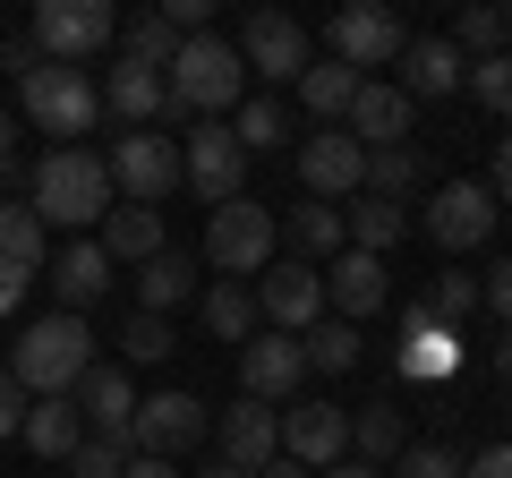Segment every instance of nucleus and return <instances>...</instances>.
Here are the masks:
<instances>
[{
	"mask_svg": "<svg viewBox=\"0 0 512 478\" xmlns=\"http://www.w3.org/2000/svg\"><path fill=\"white\" fill-rule=\"evenodd\" d=\"M111 205H120V197H111V171H103L94 146H52L35 163V222H43V231L60 222V231L86 239V222H103Z\"/></svg>",
	"mask_w": 512,
	"mask_h": 478,
	"instance_id": "f257e3e1",
	"label": "nucleus"
},
{
	"mask_svg": "<svg viewBox=\"0 0 512 478\" xmlns=\"http://www.w3.org/2000/svg\"><path fill=\"white\" fill-rule=\"evenodd\" d=\"M86 350H94L86 316H43V325L18 333V359H9V376H18L26 402H43V393H77V376L94 368Z\"/></svg>",
	"mask_w": 512,
	"mask_h": 478,
	"instance_id": "f03ea898",
	"label": "nucleus"
},
{
	"mask_svg": "<svg viewBox=\"0 0 512 478\" xmlns=\"http://www.w3.org/2000/svg\"><path fill=\"white\" fill-rule=\"evenodd\" d=\"M171 120H188V111H231L239 94H248V60H239V43H222V35H188L180 43V60H171Z\"/></svg>",
	"mask_w": 512,
	"mask_h": 478,
	"instance_id": "7ed1b4c3",
	"label": "nucleus"
},
{
	"mask_svg": "<svg viewBox=\"0 0 512 478\" xmlns=\"http://www.w3.org/2000/svg\"><path fill=\"white\" fill-rule=\"evenodd\" d=\"M26 43H35L52 69H86L94 52H111V43H120V9H111V0H35Z\"/></svg>",
	"mask_w": 512,
	"mask_h": 478,
	"instance_id": "20e7f679",
	"label": "nucleus"
},
{
	"mask_svg": "<svg viewBox=\"0 0 512 478\" xmlns=\"http://www.w3.org/2000/svg\"><path fill=\"white\" fill-rule=\"evenodd\" d=\"M274 248H282L274 205L231 197V205H214V214H205V265H214L222 282H231V274H265V265H274Z\"/></svg>",
	"mask_w": 512,
	"mask_h": 478,
	"instance_id": "39448f33",
	"label": "nucleus"
},
{
	"mask_svg": "<svg viewBox=\"0 0 512 478\" xmlns=\"http://www.w3.org/2000/svg\"><path fill=\"white\" fill-rule=\"evenodd\" d=\"M18 103H26V120H35L43 137L77 146V137L94 129V111H103V86H94L86 69H52V60H43L35 77H18Z\"/></svg>",
	"mask_w": 512,
	"mask_h": 478,
	"instance_id": "423d86ee",
	"label": "nucleus"
},
{
	"mask_svg": "<svg viewBox=\"0 0 512 478\" xmlns=\"http://www.w3.org/2000/svg\"><path fill=\"white\" fill-rule=\"evenodd\" d=\"M103 171H111V197L120 205H163L171 188H180V137L128 129V137H111Z\"/></svg>",
	"mask_w": 512,
	"mask_h": 478,
	"instance_id": "0eeeda50",
	"label": "nucleus"
},
{
	"mask_svg": "<svg viewBox=\"0 0 512 478\" xmlns=\"http://www.w3.org/2000/svg\"><path fill=\"white\" fill-rule=\"evenodd\" d=\"M248 299H256V316H265L274 333H308L316 316H325V274H316V265H299V257H274L265 274H256Z\"/></svg>",
	"mask_w": 512,
	"mask_h": 478,
	"instance_id": "6e6552de",
	"label": "nucleus"
},
{
	"mask_svg": "<svg viewBox=\"0 0 512 478\" xmlns=\"http://www.w3.org/2000/svg\"><path fill=\"white\" fill-rule=\"evenodd\" d=\"M180 180L197 188L205 205H231V197H248V154H239V137L222 129V120H205L197 137H180Z\"/></svg>",
	"mask_w": 512,
	"mask_h": 478,
	"instance_id": "1a4fd4ad",
	"label": "nucleus"
},
{
	"mask_svg": "<svg viewBox=\"0 0 512 478\" xmlns=\"http://www.w3.org/2000/svg\"><path fill=\"white\" fill-rule=\"evenodd\" d=\"M205 402L197 393H154V402H137V419H128V453H146V461H171L188 453V444H205Z\"/></svg>",
	"mask_w": 512,
	"mask_h": 478,
	"instance_id": "9d476101",
	"label": "nucleus"
},
{
	"mask_svg": "<svg viewBox=\"0 0 512 478\" xmlns=\"http://www.w3.org/2000/svg\"><path fill=\"white\" fill-rule=\"evenodd\" d=\"M239 60H248V77L299 86V77H308V26L282 18V9H256V18L239 26Z\"/></svg>",
	"mask_w": 512,
	"mask_h": 478,
	"instance_id": "9b49d317",
	"label": "nucleus"
},
{
	"mask_svg": "<svg viewBox=\"0 0 512 478\" xmlns=\"http://www.w3.org/2000/svg\"><path fill=\"white\" fill-rule=\"evenodd\" d=\"M299 385H308V350H299V333H256L248 350H239V393L248 402H299Z\"/></svg>",
	"mask_w": 512,
	"mask_h": 478,
	"instance_id": "f8f14e48",
	"label": "nucleus"
},
{
	"mask_svg": "<svg viewBox=\"0 0 512 478\" xmlns=\"http://www.w3.org/2000/svg\"><path fill=\"white\" fill-rule=\"evenodd\" d=\"M299 180H308L316 205L359 197V188H367V146H359L350 129H316V137H299Z\"/></svg>",
	"mask_w": 512,
	"mask_h": 478,
	"instance_id": "ddd939ff",
	"label": "nucleus"
},
{
	"mask_svg": "<svg viewBox=\"0 0 512 478\" xmlns=\"http://www.w3.org/2000/svg\"><path fill=\"white\" fill-rule=\"evenodd\" d=\"M282 453H291L299 470H333V461H350V410L342 402H291V410H282Z\"/></svg>",
	"mask_w": 512,
	"mask_h": 478,
	"instance_id": "4468645a",
	"label": "nucleus"
},
{
	"mask_svg": "<svg viewBox=\"0 0 512 478\" xmlns=\"http://www.w3.org/2000/svg\"><path fill=\"white\" fill-rule=\"evenodd\" d=\"M402 18L384 9V0H359V9H333V60L342 69H384V60H402Z\"/></svg>",
	"mask_w": 512,
	"mask_h": 478,
	"instance_id": "2eb2a0df",
	"label": "nucleus"
},
{
	"mask_svg": "<svg viewBox=\"0 0 512 478\" xmlns=\"http://www.w3.org/2000/svg\"><path fill=\"white\" fill-rule=\"evenodd\" d=\"M427 239H436V248H478V239H495V197L478 180H444L436 197H427Z\"/></svg>",
	"mask_w": 512,
	"mask_h": 478,
	"instance_id": "dca6fc26",
	"label": "nucleus"
},
{
	"mask_svg": "<svg viewBox=\"0 0 512 478\" xmlns=\"http://www.w3.org/2000/svg\"><path fill=\"white\" fill-rule=\"evenodd\" d=\"M384 299H393V282H384V257H359V248H342V257L325 265V308L342 316V325H367Z\"/></svg>",
	"mask_w": 512,
	"mask_h": 478,
	"instance_id": "f3484780",
	"label": "nucleus"
},
{
	"mask_svg": "<svg viewBox=\"0 0 512 478\" xmlns=\"http://www.w3.org/2000/svg\"><path fill=\"white\" fill-rule=\"evenodd\" d=\"M410 111H419V103H410L402 86H376V77H359V94H350V111H342V129L359 137L367 154H384V146H402V137H410Z\"/></svg>",
	"mask_w": 512,
	"mask_h": 478,
	"instance_id": "a211bd4d",
	"label": "nucleus"
},
{
	"mask_svg": "<svg viewBox=\"0 0 512 478\" xmlns=\"http://www.w3.org/2000/svg\"><path fill=\"white\" fill-rule=\"evenodd\" d=\"M274 453H282V410H265V402H248V393H239V402L222 410V461L256 478Z\"/></svg>",
	"mask_w": 512,
	"mask_h": 478,
	"instance_id": "6ab92c4d",
	"label": "nucleus"
},
{
	"mask_svg": "<svg viewBox=\"0 0 512 478\" xmlns=\"http://www.w3.org/2000/svg\"><path fill=\"white\" fill-rule=\"evenodd\" d=\"M43 274V222L35 205H0V308H18V291Z\"/></svg>",
	"mask_w": 512,
	"mask_h": 478,
	"instance_id": "aec40b11",
	"label": "nucleus"
},
{
	"mask_svg": "<svg viewBox=\"0 0 512 478\" xmlns=\"http://www.w3.org/2000/svg\"><path fill=\"white\" fill-rule=\"evenodd\" d=\"M77 419H86V436L128 444V419H137V385H128L120 368H86V376H77Z\"/></svg>",
	"mask_w": 512,
	"mask_h": 478,
	"instance_id": "412c9836",
	"label": "nucleus"
},
{
	"mask_svg": "<svg viewBox=\"0 0 512 478\" xmlns=\"http://www.w3.org/2000/svg\"><path fill=\"white\" fill-rule=\"evenodd\" d=\"M461 77H470V60L453 52V35H410L402 43V94L410 103H436V94H453Z\"/></svg>",
	"mask_w": 512,
	"mask_h": 478,
	"instance_id": "4be33fe9",
	"label": "nucleus"
},
{
	"mask_svg": "<svg viewBox=\"0 0 512 478\" xmlns=\"http://www.w3.org/2000/svg\"><path fill=\"white\" fill-rule=\"evenodd\" d=\"M52 291H60V316H86L94 299L111 291V257H103V239H69L52 257Z\"/></svg>",
	"mask_w": 512,
	"mask_h": 478,
	"instance_id": "5701e85b",
	"label": "nucleus"
},
{
	"mask_svg": "<svg viewBox=\"0 0 512 478\" xmlns=\"http://www.w3.org/2000/svg\"><path fill=\"white\" fill-rule=\"evenodd\" d=\"M103 111H120V120H137V129H154V120H171V86H163L154 69H137V60H111Z\"/></svg>",
	"mask_w": 512,
	"mask_h": 478,
	"instance_id": "b1692460",
	"label": "nucleus"
},
{
	"mask_svg": "<svg viewBox=\"0 0 512 478\" xmlns=\"http://www.w3.org/2000/svg\"><path fill=\"white\" fill-rule=\"evenodd\" d=\"M103 257L111 265H154L163 257V205H111L103 214Z\"/></svg>",
	"mask_w": 512,
	"mask_h": 478,
	"instance_id": "393cba45",
	"label": "nucleus"
},
{
	"mask_svg": "<svg viewBox=\"0 0 512 478\" xmlns=\"http://www.w3.org/2000/svg\"><path fill=\"white\" fill-rule=\"evenodd\" d=\"M26 444H35L43 461H69L77 444H86V419H77V393H43V402H26Z\"/></svg>",
	"mask_w": 512,
	"mask_h": 478,
	"instance_id": "a878e982",
	"label": "nucleus"
},
{
	"mask_svg": "<svg viewBox=\"0 0 512 478\" xmlns=\"http://www.w3.org/2000/svg\"><path fill=\"white\" fill-rule=\"evenodd\" d=\"M342 239L359 248V257H384V248H402L410 239V205H393V197H359L342 214Z\"/></svg>",
	"mask_w": 512,
	"mask_h": 478,
	"instance_id": "bb28decb",
	"label": "nucleus"
},
{
	"mask_svg": "<svg viewBox=\"0 0 512 478\" xmlns=\"http://www.w3.org/2000/svg\"><path fill=\"white\" fill-rule=\"evenodd\" d=\"M180 299H197V257L163 248L154 265H137V316H171Z\"/></svg>",
	"mask_w": 512,
	"mask_h": 478,
	"instance_id": "cd10ccee",
	"label": "nucleus"
},
{
	"mask_svg": "<svg viewBox=\"0 0 512 478\" xmlns=\"http://www.w3.org/2000/svg\"><path fill=\"white\" fill-rule=\"evenodd\" d=\"M350 94H359V69H342V60H308V77H299V111H308L316 129H342Z\"/></svg>",
	"mask_w": 512,
	"mask_h": 478,
	"instance_id": "c85d7f7f",
	"label": "nucleus"
},
{
	"mask_svg": "<svg viewBox=\"0 0 512 478\" xmlns=\"http://www.w3.org/2000/svg\"><path fill=\"white\" fill-rule=\"evenodd\" d=\"M453 359H461L453 325H436V316L410 308L402 316V376H453Z\"/></svg>",
	"mask_w": 512,
	"mask_h": 478,
	"instance_id": "c756f323",
	"label": "nucleus"
},
{
	"mask_svg": "<svg viewBox=\"0 0 512 478\" xmlns=\"http://www.w3.org/2000/svg\"><path fill=\"white\" fill-rule=\"evenodd\" d=\"M282 239H291V257H299V265H308V257H325V265H333V257L350 248V239H342V205H316V197H308V205H291Z\"/></svg>",
	"mask_w": 512,
	"mask_h": 478,
	"instance_id": "7c9ffc66",
	"label": "nucleus"
},
{
	"mask_svg": "<svg viewBox=\"0 0 512 478\" xmlns=\"http://www.w3.org/2000/svg\"><path fill=\"white\" fill-rule=\"evenodd\" d=\"M180 43H188V35L163 18V9H146V18H128V26H120V60H137V69H154V77L180 60Z\"/></svg>",
	"mask_w": 512,
	"mask_h": 478,
	"instance_id": "2f4dec72",
	"label": "nucleus"
},
{
	"mask_svg": "<svg viewBox=\"0 0 512 478\" xmlns=\"http://www.w3.org/2000/svg\"><path fill=\"white\" fill-rule=\"evenodd\" d=\"M350 444H359V461H367V470L402 461V453H410V436H402V410H393V402H367L359 419H350Z\"/></svg>",
	"mask_w": 512,
	"mask_h": 478,
	"instance_id": "473e14b6",
	"label": "nucleus"
},
{
	"mask_svg": "<svg viewBox=\"0 0 512 478\" xmlns=\"http://www.w3.org/2000/svg\"><path fill=\"white\" fill-rule=\"evenodd\" d=\"M299 350H308V376H342V368H359V325L316 316V325L299 333Z\"/></svg>",
	"mask_w": 512,
	"mask_h": 478,
	"instance_id": "72a5a7b5",
	"label": "nucleus"
},
{
	"mask_svg": "<svg viewBox=\"0 0 512 478\" xmlns=\"http://www.w3.org/2000/svg\"><path fill=\"white\" fill-rule=\"evenodd\" d=\"M205 333L248 350V342H256V299L239 291V282H214V291H205Z\"/></svg>",
	"mask_w": 512,
	"mask_h": 478,
	"instance_id": "f704fd0d",
	"label": "nucleus"
},
{
	"mask_svg": "<svg viewBox=\"0 0 512 478\" xmlns=\"http://www.w3.org/2000/svg\"><path fill=\"white\" fill-rule=\"evenodd\" d=\"M291 111L274 103V94H256V103H239V120H231V137H239V154H274V146H291Z\"/></svg>",
	"mask_w": 512,
	"mask_h": 478,
	"instance_id": "c9c22d12",
	"label": "nucleus"
},
{
	"mask_svg": "<svg viewBox=\"0 0 512 478\" xmlns=\"http://www.w3.org/2000/svg\"><path fill=\"white\" fill-rule=\"evenodd\" d=\"M504 43H512V9H461V26H453V52L461 60H504Z\"/></svg>",
	"mask_w": 512,
	"mask_h": 478,
	"instance_id": "e433bc0d",
	"label": "nucleus"
},
{
	"mask_svg": "<svg viewBox=\"0 0 512 478\" xmlns=\"http://www.w3.org/2000/svg\"><path fill=\"white\" fill-rule=\"evenodd\" d=\"M410 188H419V154H410V146H384V154H367V197H393V205H402Z\"/></svg>",
	"mask_w": 512,
	"mask_h": 478,
	"instance_id": "4c0bfd02",
	"label": "nucleus"
},
{
	"mask_svg": "<svg viewBox=\"0 0 512 478\" xmlns=\"http://www.w3.org/2000/svg\"><path fill=\"white\" fill-rule=\"evenodd\" d=\"M470 308H478V282L470 274H436V282H427V299H419V316H436V325H461Z\"/></svg>",
	"mask_w": 512,
	"mask_h": 478,
	"instance_id": "58836bf2",
	"label": "nucleus"
},
{
	"mask_svg": "<svg viewBox=\"0 0 512 478\" xmlns=\"http://www.w3.org/2000/svg\"><path fill=\"white\" fill-rule=\"evenodd\" d=\"M461 86H470L495 120H512V52H504V60H470V77H461Z\"/></svg>",
	"mask_w": 512,
	"mask_h": 478,
	"instance_id": "ea45409f",
	"label": "nucleus"
},
{
	"mask_svg": "<svg viewBox=\"0 0 512 478\" xmlns=\"http://www.w3.org/2000/svg\"><path fill=\"white\" fill-rule=\"evenodd\" d=\"M120 350L137 359V368H154V359H171V316H128V333H120Z\"/></svg>",
	"mask_w": 512,
	"mask_h": 478,
	"instance_id": "a19ab883",
	"label": "nucleus"
},
{
	"mask_svg": "<svg viewBox=\"0 0 512 478\" xmlns=\"http://www.w3.org/2000/svg\"><path fill=\"white\" fill-rule=\"evenodd\" d=\"M128 461H137V453H128V444H111V436H86V444H77V453H69V470H77V478H120Z\"/></svg>",
	"mask_w": 512,
	"mask_h": 478,
	"instance_id": "79ce46f5",
	"label": "nucleus"
},
{
	"mask_svg": "<svg viewBox=\"0 0 512 478\" xmlns=\"http://www.w3.org/2000/svg\"><path fill=\"white\" fill-rule=\"evenodd\" d=\"M393 478H461V461L444 453V444H410V453L393 461Z\"/></svg>",
	"mask_w": 512,
	"mask_h": 478,
	"instance_id": "37998d69",
	"label": "nucleus"
},
{
	"mask_svg": "<svg viewBox=\"0 0 512 478\" xmlns=\"http://www.w3.org/2000/svg\"><path fill=\"white\" fill-rule=\"evenodd\" d=\"M478 308H495V316L512 325V257H495V274L478 282Z\"/></svg>",
	"mask_w": 512,
	"mask_h": 478,
	"instance_id": "c03bdc74",
	"label": "nucleus"
},
{
	"mask_svg": "<svg viewBox=\"0 0 512 478\" xmlns=\"http://www.w3.org/2000/svg\"><path fill=\"white\" fill-rule=\"evenodd\" d=\"M26 427V393H18V376L0 368V436H18Z\"/></svg>",
	"mask_w": 512,
	"mask_h": 478,
	"instance_id": "a18cd8bd",
	"label": "nucleus"
},
{
	"mask_svg": "<svg viewBox=\"0 0 512 478\" xmlns=\"http://www.w3.org/2000/svg\"><path fill=\"white\" fill-rule=\"evenodd\" d=\"M0 69H9V77H35V69H43V52H35L26 35H9V43H0Z\"/></svg>",
	"mask_w": 512,
	"mask_h": 478,
	"instance_id": "49530a36",
	"label": "nucleus"
},
{
	"mask_svg": "<svg viewBox=\"0 0 512 478\" xmlns=\"http://www.w3.org/2000/svg\"><path fill=\"white\" fill-rule=\"evenodd\" d=\"M461 478H512V444H487L478 461H461Z\"/></svg>",
	"mask_w": 512,
	"mask_h": 478,
	"instance_id": "de8ad7c7",
	"label": "nucleus"
},
{
	"mask_svg": "<svg viewBox=\"0 0 512 478\" xmlns=\"http://www.w3.org/2000/svg\"><path fill=\"white\" fill-rule=\"evenodd\" d=\"M487 197H504V205H512V137L495 146V188H487Z\"/></svg>",
	"mask_w": 512,
	"mask_h": 478,
	"instance_id": "09e8293b",
	"label": "nucleus"
},
{
	"mask_svg": "<svg viewBox=\"0 0 512 478\" xmlns=\"http://www.w3.org/2000/svg\"><path fill=\"white\" fill-rule=\"evenodd\" d=\"M0 171H18V120L0 111Z\"/></svg>",
	"mask_w": 512,
	"mask_h": 478,
	"instance_id": "8fccbe9b",
	"label": "nucleus"
},
{
	"mask_svg": "<svg viewBox=\"0 0 512 478\" xmlns=\"http://www.w3.org/2000/svg\"><path fill=\"white\" fill-rule=\"evenodd\" d=\"M120 478H180V470H171V461H146V453H137V461H128Z\"/></svg>",
	"mask_w": 512,
	"mask_h": 478,
	"instance_id": "3c124183",
	"label": "nucleus"
},
{
	"mask_svg": "<svg viewBox=\"0 0 512 478\" xmlns=\"http://www.w3.org/2000/svg\"><path fill=\"white\" fill-rule=\"evenodd\" d=\"M256 478H316V470H299L291 453H274V461H265V470H256Z\"/></svg>",
	"mask_w": 512,
	"mask_h": 478,
	"instance_id": "603ef678",
	"label": "nucleus"
},
{
	"mask_svg": "<svg viewBox=\"0 0 512 478\" xmlns=\"http://www.w3.org/2000/svg\"><path fill=\"white\" fill-rule=\"evenodd\" d=\"M316 478H384V470H367V461H333V470H316Z\"/></svg>",
	"mask_w": 512,
	"mask_h": 478,
	"instance_id": "864d4df0",
	"label": "nucleus"
},
{
	"mask_svg": "<svg viewBox=\"0 0 512 478\" xmlns=\"http://www.w3.org/2000/svg\"><path fill=\"white\" fill-rule=\"evenodd\" d=\"M495 376H504V385H512V333H504V342H495Z\"/></svg>",
	"mask_w": 512,
	"mask_h": 478,
	"instance_id": "5fc2aeb1",
	"label": "nucleus"
},
{
	"mask_svg": "<svg viewBox=\"0 0 512 478\" xmlns=\"http://www.w3.org/2000/svg\"><path fill=\"white\" fill-rule=\"evenodd\" d=\"M197 478H248V470H231V461H205V470Z\"/></svg>",
	"mask_w": 512,
	"mask_h": 478,
	"instance_id": "6e6d98bb",
	"label": "nucleus"
}]
</instances>
